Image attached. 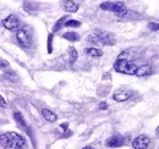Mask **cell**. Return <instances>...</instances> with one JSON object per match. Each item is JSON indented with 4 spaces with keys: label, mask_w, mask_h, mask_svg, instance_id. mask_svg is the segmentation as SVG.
I'll return each instance as SVG.
<instances>
[{
    "label": "cell",
    "mask_w": 159,
    "mask_h": 149,
    "mask_svg": "<svg viewBox=\"0 0 159 149\" xmlns=\"http://www.w3.org/2000/svg\"><path fill=\"white\" fill-rule=\"evenodd\" d=\"M0 142L6 148L11 149H22L26 146V139L16 132H7L0 134Z\"/></svg>",
    "instance_id": "cell-1"
},
{
    "label": "cell",
    "mask_w": 159,
    "mask_h": 149,
    "mask_svg": "<svg viewBox=\"0 0 159 149\" xmlns=\"http://www.w3.org/2000/svg\"><path fill=\"white\" fill-rule=\"evenodd\" d=\"M16 42L19 45L27 49L33 43V28L31 26H22L16 31Z\"/></svg>",
    "instance_id": "cell-2"
},
{
    "label": "cell",
    "mask_w": 159,
    "mask_h": 149,
    "mask_svg": "<svg viewBox=\"0 0 159 149\" xmlns=\"http://www.w3.org/2000/svg\"><path fill=\"white\" fill-rule=\"evenodd\" d=\"M114 69L115 71H118L120 74H135L136 70H137V66L130 61L129 59H126L124 54L118 57V60L115 61L114 64Z\"/></svg>",
    "instance_id": "cell-3"
},
{
    "label": "cell",
    "mask_w": 159,
    "mask_h": 149,
    "mask_svg": "<svg viewBox=\"0 0 159 149\" xmlns=\"http://www.w3.org/2000/svg\"><path fill=\"white\" fill-rule=\"evenodd\" d=\"M88 42L89 43H99V44H103V45H113L115 43V37L109 32L96 29L88 37Z\"/></svg>",
    "instance_id": "cell-4"
},
{
    "label": "cell",
    "mask_w": 159,
    "mask_h": 149,
    "mask_svg": "<svg viewBox=\"0 0 159 149\" xmlns=\"http://www.w3.org/2000/svg\"><path fill=\"white\" fill-rule=\"evenodd\" d=\"M127 143V137L121 134H114L107 139V147L108 148H120Z\"/></svg>",
    "instance_id": "cell-5"
},
{
    "label": "cell",
    "mask_w": 159,
    "mask_h": 149,
    "mask_svg": "<svg viewBox=\"0 0 159 149\" xmlns=\"http://www.w3.org/2000/svg\"><path fill=\"white\" fill-rule=\"evenodd\" d=\"M2 26L11 32H16L20 28V21L16 15H9L6 19L2 20Z\"/></svg>",
    "instance_id": "cell-6"
},
{
    "label": "cell",
    "mask_w": 159,
    "mask_h": 149,
    "mask_svg": "<svg viewBox=\"0 0 159 149\" xmlns=\"http://www.w3.org/2000/svg\"><path fill=\"white\" fill-rule=\"evenodd\" d=\"M151 143V139L147 137V136H139L134 139L132 142V147L134 149H147V147L149 146Z\"/></svg>",
    "instance_id": "cell-7"
},
{
    "label": "cell",
    "mask_w": 159,
    "mask_h": 149,
    "mask_svg": "<svg viewBox=\"0 0 159 149\" xmlns=\"http://www.w3.org/2000/svg\"><path fill=\"white\" fill-rule=\"evenodd\" d=\"M134 95V92L132 91H124V89H119V91H116V92H114L113 94V99L115 100V102H126V100H129L131 97Z\"/></svg>",
    "instance_id": "cell-8"
},
{
    "label": "cell",
    "mask_w": 159,
    "mask_h": 149,
    "mask_svg": "<svg viewBox=\"0 0 159 149\" xmlns=\"http://www.w3.org/2000/svg\"><path fill=\"white\" fill-rule=\"evenodd\" d=\"M61 5H62L64 10H65V11H67V12H70V14L77 12V11H79V9H80L79 4H76V2H75V1H72V0H62Z\"/></svg>",
    "instance_id": "cell-9"
},
{
    "label": "cell",
    "mask_w": 159,
    "mask_h": 149,
    "mask_svg": "<svg viewBox=\"0 0 159 149\" xmlns=\"http://www.w3.org/2000/svg\"><path fill=\"white\" fill-rule=\"evenodd\" d=\"M153 67L149 66V65H143L141 67H137L136 72H135V76L137 77H147V76H151L153 74Z\"/></svg>",
    "instance_id": "cell-10"
},
{
    "label": "cell",
    "mask_w": 159,
    "mask_h": 149,
    "mask_svg": "<svg viewBox=\"0 0 159 149\" xmlns=\"http://www.w3.org/2000/svg\"><path fill=\"white\" fill-rule=\"evenodd\" d=\"M23 11H25L26 14H28V15H34V14H37V11H38V5L34 4V2H32V1L26 0V1L23 2Z\"/></svg>",
    "instance_id": "cell-11"
},
{
    "label": "cell",
    "mask_w": 159,
    "mask_h": 149,
    "mask_svg": "<svg viewBox=\"0 0 159 149\" xmlns=\"http://www.w3.org/2000/svg\"><path fill=\"white\" fill-rule=\"evenodd\" d=\"M126 6H125V4L122 2V1H115V2H113V6H111V12H114L118 17H119L120 15H122L125 11H126Z\"/></svg>",
    "instance_id": "cell-12"
},
{
    "label": "cell",
    "mask_w": 159,
    "mask_h": 149,
    "mask_svg": "<svg viewBox=\"0 0 159 149\" xmlns=\"http://www.w3.org/2000/svg\"><path fill=\"white\" fill-rule=\"evenodd\" d=\"M42 116H43V119L45 120V121H48V122H55L57 120H58V116H57V114H54V112L52 111V110H49V109H43L42 111Z\"/></svg>",
    "instance_id": "cell-13"
},
{
    "label": "cell",
    "mask_w": 159,
    "mask_h": 149,
    "mask_svg": "<svg viewBox=\"0 0 159 149\" xmlns=\"http://www.w3.org/2000/svg\"><path fill=\"white\" fill-rule=\"evenodd\" d=\"M119 17L120 19H122V20H135V19H139V15L137 14V12L132 11V10L126 9V11H125L122 15H120Z\"/></svg>",
    "instance_id": "cell-14"
},
{
    "label": "cell",
    "mask_w": 159,
    "mask_h": 149,
    "mask_svg": "<svg viewBox=\"0 0 159 149\" xmlns=\"http://www.w3.org/2000/svg\"><path fill=\"white\" fill-rule=\"evenodd\" d=\"M69 19H70V17H69L67 15H66V16H62V17H60V19L58 20L57 22H55V25L53 26V32H58V31H60V29H61V28L65 26V22H66V21H67Z\"/></svg>",
    "instance_id": "cell-15"
},
{
    "label": "cell",
    "mask_w": 159,
    "mask_h": 149,
    "mask_svg": "<svg viewBox=\"0 0 159 149\" xmlns=\"http://www.w3.org/2000/svg\"><path fill=\"white\" fill-rule=\"evenodd\" d=\"M62 38L64 39H66V40H69V42H77L80 39V36L76 33V32H65L64 34H62Z\"/></svg>",
    "instance_id": "cell-16"
},
{
    "label": "cell",
    "mask_w": 159,
    "mask_h": 149,
    "mask_svg": "<svg viewBox=\"0 0 159 149\" xmlns=\"http://www.w3.org/2000/svg\"><path fill=\"white\" fill-rule=\"evenodd\" d=\"M79 57V53L74 47H69V59H70V64H74Z\"/></svg>",
    "instance_id": "cell-17"
},
{
    "label": "cell",
    "mask_w": 159,
    "mask_h": 149,
    "mask_svg": "<svg viewBox=\"0 0 159 149\" xmlns=\"http://www.w3.org/2000/svg\"><path fill=\"white\" fill-rule=\"evenodd\" d=\"M87 54L92 57H99V56L103 55V52L100 49H97V48H87Z\"/></svg>",
    "instance_id": "cell-18"
},
{
    "label": "cell",
    "mask_w": 159,
    "mask_h": 149,
    "mask_svg": "<svg viewBox=\"0 0 159 149\" xmlns=\"http://www.w3.org/2000/svg\"><path fill=\"white\" fill-rule=\"evenodd\" d=\"M14 117H15V120L20 124L21 126H22V129H25L26 130V122H25V120H23V116H22V114L21 112H15L14 114Z\"/></svg>",
    "instance_id": "cell-19"
},
{
    "label": "cell",
    "mask_w": 159,
    "mask_h": 149,
    "mask_svg": "<svg viewBox=\"0 0 159 149\" xmlns=\"http://www.w3.org/2000/svg\"><path fill=\"white\" fill-rule=\"evenodd\" d=\"M80 26H81V23H80L79 21L69 19L67 21H66V22H65V26H64V27H67V28H70V27H74V28H76V27H80Z\"/></svg>",
    "instance_id": "cell-20"
},
{
    "label": "cell",
    "mask_w": 159,
    "mask_h": 149,
    "mask_svg": "<svg viewBox=\"0 0 159 149\" xmlns=\"http://www.w3.org/2000/svg\"><path fill=\"white\" fill-rule=\"evenodd\" d=\"M10 64L6 61V60H4V59H1L0 57V70L1 71H10Z\"/></svg>",
    "instance_id": "cell-21"
},
{
    "label": "cell",
    "mask_w": 159,
    "mask_h": 149,
    "mask_svg": "<svg viewBox=\"0 0 159 149\" xmlns=\"http://www.w3.org/2000/svg\"><path fill=\"white\" fill-rule=\"evenodd\" d=\"M99 6L102 10L110 11V10H111V6H113V1H105V2H102Z\"/></svg>",
    "instance_id": "cell-22"
},
{
    "label": "cell",
    "mask_w": 159,
    "mask_h": 149,
    "mask_svg": "<svg viewBox=\"0 0 159 149\" xmlns=\"http://www.w3.org/2000/svg\"><path fill=\"white\" fill-rule=\"evenodd\" d=\"M53 38H54V34H53V33H49V36H48V53H49V54L53 52V45H52Z\"/></svg>",
    "instance_id": "cell-23"
},
{
    "label": "cell",
    "mask_w": 159,
    "mask_h": 149,
    "mask_svg": "<svg viewBox=\"0 0 159 149\" xmlns=\"http://www.w3.org/2000/svg\"><path fill=\"white\" fill-rule=\"evenodd\" d=\"M148 28L151 29V31H154V32H158L159 29V26L157 22H149L148 23Z\"/></svg>",
    "instance_id": "cell-24"
},
{
    "label": "cell",
    "mask_w": 159,
    "mask_h": 149,
    "mask_svg": "<svg viewBox=\"0 0 159 149\" xmlns=\"http://www.w3.org/2000/svg\"><path fill=\"white\" fill-rule=\"evenodd\" d=\"M108 103H105V102H102V103H99V105H98V109L99 110H107L108 109Z\"/></svg>",
    "instance_id": "cell-25"
},
{
    "label": "cell",
    "mask_w": 159,
    "mask_h": 149,
    "mask_svg": "<svg viewBox=\"0 0 159 149\" xmlns=\"http://www.w3.org/2000/svg\"><path fill=\"white\" fill-rule=\"evenodd\" d=\"M0 106L1 108H7V103H6V100L0 95Z\"/></svg>",
    "instance_id": "cell-26"
},
{
    "label": "cell",
    "mask_w": 159,
    "mask_h": 149,
    "mask_svg": "<svg viewBox=\"0 0 159 149\" xmlns=\"http://www.w3.org/2000/svg\"><path fill=\"white\" fill-rule=\"evenodd\" d=\"M67 127H69V124H67V122H65V124H61V125H60V129H61L62 131H66L67 130Z\"/></svg>",
    "instance_id": "cell-27"
},
{
    "label": "cell",
    "mask_w": 159,
    "mask_h": 149,
    "mask_svg": "<svg viewBox=\"0 0 159 149\" xmlns=\"http://www.w3.org/2000/svg\"><path fill=\"white\" fill-rule=\"evenodd\" d=\"M0 149H7V148H6V147H5V146H4V144L0 142Z\"/></svg>",
    "instance_id": "cell-28"
},
{
    "label": "cell",
    "mask_w": 159,
    "mask_h": 149,
    "mask_svg": "<svg viewBox=\"0 0 159 149\" xmlns=\"http://www.w3.org/2000/svg\"><path fill=\"white\" fill-rule=\"evenodd\" d=\"M82 149H94V148L91 147V146H87V147H84V148H82Z\"/></svg>",
    "instance_id": "cell-29"
}]
</instances>
